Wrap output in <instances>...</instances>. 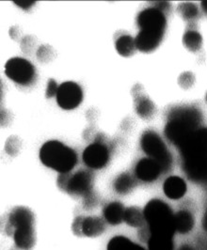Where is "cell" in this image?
<instances>
[{
    "label": "cell",
    "instance_id": "cell-9",
    "mask_svg": "<svg viewBox=\"0 0 207 250\" xmlns=\"http://www.w3.org/2000/svg\"><path fill=\"white\" fill-rule=\"evenodd\" d=\"M92 192V175L87 170H78L77 172L71 174L65 193L72 196H81Z\"/></svg>",
    "mask_w": 207,
    "mask_h": 250
},
{
    "label": "cell",
    "instance_id": "cell-32",
    "mask_svg": "<svg viewBox=\"0 0 207 250\" xmlns=\"http://www.w3.org/2000/svg\"><path fill=\"white\" fill-rule=\"evenodd\" d=\"M83 220L84 217L83 216H77L74 218V220L72 223V231L73 234L77 237H84V233H83Z\"/></svg>",
    "mask_w": 207,
    "mask_h": 250
},
{
    "label": "cell",
    "instance_id": "cell-2",
    "mask_svg": "<svg viewBox=\"0 0 207 250\" xmlns=\"http://www.w3.org/2000/svg\"><path fill=\"white\" fill-rule=\"evenodd\" d=\"M144 217L152 235H166L173 237L175 230L174 214L168 204L159 200H153L144 208Z\"/></svg>",
    "mask_w": 207,
    "mask_h": 250
},
{
    "label": "cell",
    "instance_id": "cell-40",
    "mask_svg": "<svg viewBox=\"0 0 207 250\" xmlns=\"http://www.w3.org/2000/svg\"><path fill=\"white\" fill-rule=\"evenodd\" d=\"M203 226H204V229L207 231V212L205 214V217H204V220H203Z\"/></svg>",
    "mask_w": 207,
    "mask_h": 250
},
{
    "label": "cell",
    "instance_id": "cell-14",
    "mask_svg": "<svg viewBox=\"0 0 207 250\" xmlns=\"http://www.w3.org/2000/svg\"><path fill=\"white\" fill-rule=\"evenodd\" d=\"M163 35L164 32L140 30L135 39L136 47L143 53L156 50L163 39Z\"/></svg>",
    "mask_w": 207,
    "mask_h": 250
},
{
    "label": "cell",
    "instance_id": "cell-18",
    "mask_svg": "<svg viewBox=\"0 0 207 250\" xmlns=\"http://www.w3.org/2000/svg\"><path fill=\"white\" fill-rule=\"evenodd\" d=\"M163 190L168 198L171 200H179L186 192V185L182 178L172 176L165 181Z\"/></svg>",
    "mask_w": 207,
    "mask_h": 250
},
{
    "label": "cell",
    "instance_id": "cell-17",
    "mask_svg": "<svg viewBox=\"0 0 207 250\" xmlns=\"http://www.w3.org/2000/svg\"><path fill=\"white\" fill-rule=\"evenodd\" d=\"M14 244L18 249L29 250L33 248L35 244V234L33 226H26L18 228L13 233Z\"/></svg>",
    "mask_w": 207,
    "mask_h": 250
},
{
    "label": "cell",
    "instance_id": "cell-10",
    "mask_svg": "<svg viewBox=\"0 0 207 250\" xmlns=\"http://www.w3.org/2000/svg\"><path fill=\"white\" fill-rule=\"evenodd\" d=\"M34 224V214L26 207H15L8 216V221L4 228V232L12 237L14 230L18 228L33 226Z\"/></svg>",
    "mask_w": 207,
    "mask_h": 250
},
{
    "label": "cell",
    "instance_id": "cell-16",
    "mask_svg": "<svg viewBox=\"0 0 207 250\" xmlns=\"http://www.w3.org/2000/svg\"><path fill=\"white\" fill-rule=\"evenodd\" d=\"M169 121L170 120H176L180 121L188 125H193L194 127H198V125L202 122V114L194 107L189 106H179L174 109H171L169 113Z\"/></svg>",
    "mask_w": 207,
    "mask_h": 250
},
{
    "label": "cell",
    "instance_id": "cell-39",
    "mask_svg": "<svg viewBox=\"0 0 207 250\" xmlns=\"http://www.w3.org/2000/svg\"><path fill=\"white\" fill-rule=\"evenodd\" d=\"M201 5H202V9L204 10V12L207 14V0L202 1V2H201Z\"/></svg>",
    "mask_w": 207,
    "mask_h": 250
},
{
    "label": "cell",
    "instance_id": "cell-20",
    "mask_svg": "<svg viewBox=\"0 0 207 250\" xmlns=\"http://www.w3.org/2000/svg\"><path fill=\"white\" fill-rule=\"evenodd\" d=\"M124 208L120 202H111L104 209V216L110 225H119L123 221Z\"/></svg>",
    "mask_w": 207,
    "mask_h": 250
},
{
    "label": "cell",
    "instance_id": "cell-36",
    "mask_svg": "<svg viewBox=\"0 0 207 250\" xmlns=\"http://www.w3.org/2000/svg\"><path fill=\"white\" fill-rule=\"evenodd\" d=\"M151 236H152V232H151V229H150L149 226H145V224H144L141 227V229L138 230V237L142 242L148 243V241H149Z\"/></svg>",
    "mask_w": 207,
    "mask_h": 250
},
{
    "label": "cell",
    "instance_id": "cell-34",
    "mask_svg": "<svg viewBox=\"0 0 207 250\" xmlns=\"http://www.w3.org/2000/svg\"><path fill=\"white\" fill-rule=\"evenodd\" d=\"M70 176H71V173L69 171V172L60 173V175L58 177V181H57L58 188H60V190H61L62 192H64V193H65V190H66V188H67Z\"/></svg>",
    "mask_w": 207,
    "mask_h": 250
},
{
    "label": "cell",
    "instance_id": "cell-3",
    "mask_svg": "<svg viewBox=\"0 0 207 250\" xmlns=\"http://www.w3.org/2000/svg\"><path fill=\"white\" fill-rule=\"evenodd\" d=\"M144 152L159 163L162 171H167L171 164V153L167 150L165 143L155 132H146L140 140Z\"/></svg>",
    "mask_w": 207,
    "mask_h": 250
},
{
    "label": "cell",
    "instance_id": "cell-35",
    "mask_svg": "<svg viewBox=\"0 0 207 250\" xmlns=\"http://www.w3.org/2000/svg\"><path fill=\"white\" fill-rule=\"evenodd\" d=\"M21 48L24 53H28L30 49H32L35 46L34 43V38L32 36H26L21 42Z\"/></svg>",
    "mask_w": 207,
    "mask_h": 250
},
{
    "label": "cell",
    "instance_id": "cell-31",
    "mask_svg": "<svg viewBox=\"0 0 207 250\" xmlns=\"http://www.w3.org/2000/svg\"><path fill=\"white\" fill-rule=\"evenodd\" d=\"M194 82H195V77L193 74L189 72L183 73L178 78V84L183 88H190L191 86H193Z\"/></svg>",
    "mask_w": 207,
    "mask_h": 250
},
{
    "label": "cell",
    "instance_id": "cell-15",
    "mask_svg": "<svg viewBox=\"0 0 207 250\" xmlns=\"http://www.w3.org/2000/svg\"><path fill=\"white\" fill-rule=\"evenodd\" d=\"M162 169L159 162L153 158H144L138 163L136 175L143 182H152L159 178Z\"/></svg>",
    "mask_w": 207,
    "mask_h": 250
},
{
    "label": "cell",
    "instance_id": "cell-24",
    "mask_svg": "<svg viewBox=\"0 0 207 250\" xmlns=\"http://www.w3.org/2000/svg\"><path fill=\"white\" fill-rule=\"evenodd\" d=\"M110 250H144V248L137 245L127 238L117 236L111 239L108 245Z\"/></svg>",
    "mask_w": 207,
    "mask_h": 250
},
{
    "label": "cell",
    "instance_id": "cell-27",
    "mask_svg": "<svg viewBox=\"0 0 207 250\" xmlns=\"http://www.w3.org/2000/svg\"><path fill=\"white\" fill-rule=\"evenodd\" d=\"M134 186L133 177L127 173H122L114 182V189L119 194H127Z\"/></svg>",
    "mask_w": 207,
    "mask_h": 250
},
{
    "label": "cell",
    "instance_id": "cell-19",
    "mask_svg": "<svg viewBox=\"0 0 207 250\" xmlns=\"http://www.w3.org/2000/svg\"><path fill=\"white\" fill-rule=\"evenodd\" d=\"M105 231L104 220L100 217H84L83 233L87 237H97Z\"/></svg>",
    "mask_w": 207,
    "mask_h": 250
},
{
    "label": "cell",
    "instance_id": "cell-28",
    "mask_svg": "<svg viewBox=\"0 0 207 250\" xmlns=\"http://www.w3.org/2000/svg\"><path fill=\"white\" fill-rule=\"evenodd\" d=\"M177 13L184 20L190 21V20H195L196 18L199 16V9L194 3L184 2V3H181L177 7Z\"/></svg>",
    "mask_w": 207,
    "mask_h": 250
},
{
    "label": "cell",
    "instance_id": "cell-8",
    "mask_svg": "<svg viewBox=\"0 0 207 250\" xmlns=\"http://www.w3.org/2000/svg\"><path fill=\"white\" fill-rule=\"evenodd\" d=\"M197 130L193 125L176 120H170L165 127V136L172 144L180 148Z\"/></svg>",
    "mask_w": 207,
    "mask_h": 250
},
{
    "label": "cell",
    "instance_id": "cell-41",
    "mask_svg": "<svg viewBox=\"0 0 207 250\" xmlns=\"http://www.w3.org/2000/svg\"></svg>",
    "mask_w": 207,
    "mask_h": 250
},
{
    "label": "cell",
    "instance_id": "cell-13",
    "mask_svg": "<svg viewBox=\"0 0 207 250\" xmlns=\"http://www.w3.org/2000/svg\"><path fill=\"white\" fill-rule=\"evenodd\" d=\"M132 96L137 114L143 120L151 119L155 115L157 108L155 104L143 93V88L140 85L138 84L132 88Z\"/></svg>",
    "mask_w": 207,
    "mask_h": 250
},
{
    "label": "cell",
    "instance_id": "cell-37",
    "mask_svg": "<svg viewBox=\"0 0 207 250\" xmlns=\"http://www.w3.org/2000/svg\"><path fill=\"white\" fill-rule=\"evenodd\" d=\"M13 3L14 4H16L18 7H20V8H22L23 10H28L29 8H31L33 5H35V1H33V0H19V1H17V0H14L13 1Z\"/></svg>",
    "mask_w": 207,
    "mask_h": 250
},
{
    "label": "cell",
    "instance_id": "cell-30",
    "mask_svg": "<svg viewBox=\"0 0 207 250\" xmlns=\"http://www.w3.org/2000/svg\"><path fill=\"white\" fill-rule=\"evenodd\" d=\"M21 140L20 138L12 136L11 138H8V140L5 143V150L8 154L11 156H15L18 154L20 148H21Z\"/></svg>",
    "mask_w": 207,
    "mask_h": 250
},
{
    "label": "cell",
    "instance_id": "cell-7",
    "mask_svg": "<svg viewBox=\"0 0 207 250\" xmlns=\"http://www.w3.org/2000/svg\"><path fill=\"white\" fill-rule=\"evenodd\" d=\"M138 25L140 30L164 32L167 21L165 14L156 8H148L138 15Z\"/></svg>",
    "mask_w": 207,
    "mask_h": 250
},
{
    "label": "cell",
    "instance_id": "cell-21",
    "mask_svg": "<svg viewBox=\"0 0 207 250\" xmlns=\"http://www.w3.org/2000/svg\"><path fill=\"white\" fill-rule=\"evenodd\" d=\"M175 230L179 233H187L194 227V218L192 214L186 211H180L173 217Z\"/></svg>",
    "mask_w": 207,
    "mask_h": 250
},
{
    "label": "cell",
    "instance_id": "cell-11",
    "mask_svg": "<svg viewBox=\"0 0 207 250\" xmlns=\"http://www.w3.org/2000/svg\"><path fill=\"white\" fill-rule=\"evenodd\" d=\"M110 159L108 148L101 143H93L86 148L83 152V161L91 168H102Z\"/></svg>",
    "mask_w": 207,
    "mask_h": 250
},
{
    "label": "cell",
    "instance_id": "cell-26",
    "mask_svg": "<svg viewBox=\"0 0 207 250\" xmlns=\"http://www.w3.org/2000/svg\"><path fill=\"white\" fill-rule=\"evenodd\" d=\"M184 45L191 52L200 50L203 43L202 35L196 30H187L183 37Z\"/></svg>",
    "mask_w": 207,
    "mask_h": 250
},
{
    "label": "cell",
    "instance_id": "cell-4",
    "mask_svg": "<svg viewBox=\"0 0 207 250\" xmlns=\"http://www.w3.org/2000/svg\"><path fill=\"white\" fill-rule=\"evenodd\" d=\"M5 75L21 86H28L35 80V67L22 58H12L5 64Z\"/></svg>",
    "mask_w": 207,
    "mask_h": 250
},
{
    "label": "cell",
    "instance_id": "cell-33",
    "mask_svg": "<svg viewBox=\"0 0 207 250\" xmlns=\"http://www.w3.org/2000/svg\"><path fill=\"white\" fill-rule=\"evenodd\" d=\"M58 89H59V86H58L57 82L54 79H49L48 82H47V88L46 91V97L49 99L54 96H57Z\"/></svg>",
    "mask_w": 207,
    "mask_h": 250
},
{
    "label": "cell",
    "instance_id": "cell-25",
    "mask_svg": "<svg viewBox=\"0 0 207 250\" xmlns=\"http://www.w3.org/2000/svg\"><path fill=\"white\" fill-rule=\"evenodd\" d=\"M147 244L150 250H171L173 249L172 237L166 235H152Z\"/></svg>",
    "mask_w": 207,
    "mask_h": 250
},
{
    "label": "cell",
    "instance_id": "cell-12",
    "mask_svg": "<svg viewBox=\"0 0 207 250\" xmlns=\"http://www.w3.org/2000/svg\"><path fill=\"white\" fill-rule=\"evenodd\" d=\"M182 157L207 151V128L197 129L179 148Z\"/></svg>",
    "mask_w": 207,
    "mask_h": 250
},
{
    "label": "cell",
    "instance_id": "cell-38",
    "mask_svg": "<svg viewBox=\"0 0 207 250\" xmlns=\"http://www.w3.org/2000/svg\"><path fill=\"white\" fill-rule=\"evenodd\" d=\"M84 198H85V200H84V207H85V209H91L94 205V202H95V199H94V197L92 195V192L88 194V195H86Z\"/></svg>",
    "mask_w": 207,
    "mask_h": 250
},
{
    "label": "cell",
    "instance_id": "cell-22",
    "mask_svg": "<svg viewBox=\"0 0 207 250\" xmlns=\"http://www.w3.org/2000/svg\"><path fill=\"white\" fill-rule=\"evenodd\" d=\"M115 48L122 57H130L134 55L137 48L135 39L129 35H122L116 40Z\"/></svg>",
    "mask_w": 207,
    "mask_h": 250
},
{
    "label": "cell",
    "instance_id": "cell-1",
    "mask_svg": "<svg viewBox=\"0 0 207 250\" xmlns=\"http://www.w3.org/2000/svg\"><path fill=\"white\" fill-rule=\"evenodd\" d=\"M40 160L60 173L69 172L77 163L75 151L58 140L46 142L40 150Z\"/></svg>",
    "mask_w": 207,
    "mask_h": 250
},
{
    "label": "cell",
    "instance_id": "cell-23",
    "mask_svg": "<svg viewBox=\"0 0 207 250\" xmlns=\"http://www.w3.org/2000/svg\"><path fill=\"white\" fill-rule=\"evenodd\" d=\"M123 220L127 225L134 228H141L146 223L144 213L137 207H130L124 210Z\"/></svg>",
    "mask_w": 207,
    "mask_h": 250
},
{
    "label": "cell",
    "instance_id": "cell-5",
    "mask_svg": "<svg viewBox=\"0 0 207 250\" xmlns=\"http://www.w3.org/2000/svg\"><path fill=\"white\" fill-rule=\"evenodd\" d=\"M184 171L194 182H207V151L183 157Z\"/></svg>",
    "mask_w": 207,
    "mask_h": 250
},
{
    "label": "cell",
    "instance_id": "cell-29",
    "mask_svg": "<svg viewBox=\"0 0 207 250\" xmlns=\"http://www.w3.org/2000/svg\"><path fill=\"white\" fill-rule=\"evenodd\" d=\"M56 53L49 45H42L37 51V58L41 62L47 63L54 60Z\"/></svg>",
    "mask_w": 207,
    "mask_h": 250
},
{
    "label": "cell",
    "instance_id": "cell-6",
    "mask_svg": "<svg viewBox=\"0 0 207 250\" xmlns=\"http://www.w3.org/2000/svg\"><path fill=\"white\" fill-rule=\"evenodd\" d=\"M56 97L60 107L64 110H72L80 104L83 92L79 85L72 81H67L59 87Z\"/></svg>",
    "mask_w": 207,
    "mask_h": 250
}]
</instances>
